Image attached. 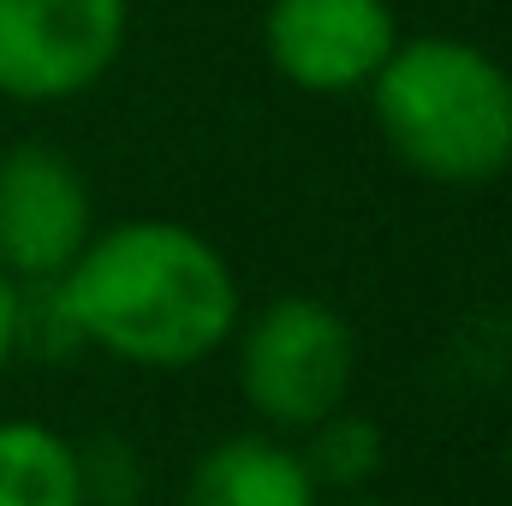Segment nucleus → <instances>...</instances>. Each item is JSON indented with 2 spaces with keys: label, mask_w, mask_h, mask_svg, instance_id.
Masks as SVG:
<instances>
[{
  "label": "nucleus",
  "mask_w": 512,
  "mask_h": 506,
  "mask_svg": "<svg viewBox=\"0 0 512 506\" xmlns=\"http://www.w3.org/2000/svg\"><path fill=\"white\" fill-rule=\"evenodd\" d=\"M78 489L84 506H137L143 495V459L126 435H90L78 447Z\"/></svg>",
  "instance_id": "9d476101"
},
{
  "label": "nucleus",
  "mask_w": 512,
  "mask_h": 506,
  "mask_svg": "<svg viewBox=\"0 0 512 506\" xmlns=\"http://www.w3.org/2000/svg\"><path fill=\"white\" fill-rule=\"evenodd\" d=\"M84 346L137 370H191L239 334V280L227 256L179 221H120L90 233L60 274Z\"/></svg>",
  "instance_id": "f257e3e1"
},
{
  "label": "nucleus",
  "mask_w": 512,
  "mask_h": 506,
  "mask_svg": "<svg viewBox=\"0 0 512 506\" xmlns=\"http://www.w3.org/2000/svg\"><path fill=\"white\" fill-rule=\"evenodd\" d=\"M131 30V0H0V96L72 102L96 90Z\"/></svg>",
  "instance_id": "20e7f679"
},
{
  "label": "nucleus",
  "mask_w": 512,
  "mask_h": 506,
  "mask_svg": "<svg viewBox=\"0 0 512 506\" xmlns=\"http://www.w3.org/2000/svg\"><path fill=\"white\" fill-rule=\"evenodd\" d=\"M18 358V280L0 268V370Z\"/></svg>",
  "instance_id": "9b49d317"
},
{
  "label": "nucleus",
  "mask_w": 512,
  "mask_h": 506,
  "mask_svg": "<svg viewBox=\"0 0 512 506\" xmlns=\"http://www.w3.org/2000/svg\"><path fill=\"white\" fill-rule=\"evenodd\" d=\"M179 506H322V489L298 447L274 435H227L197 459Z\"/></svg>",
  "instance_id": "0eeeda50"
},
{
  "label": "nucleus",
  "mask_w": 512,
  "mask_h": 506,
  "mask_svg": "<svg viewBox=\"0 0 512 506\" xmlns=\"http://www.w3.org/2000/svg\"><path fill=\"white\" fill-rule=\"evenodd\" d=\"M298 459H304V471L316 477V489L322 495H358V489H370L376 477H382L387 465V435L376 417H364V411H328L322 423H310L304 429V447H298Z\"/></svg>",
  "instance_id": "1a4fd4ad"
},
{
  "label": "nucleus",
  "mask_w": 512,
  "mask_h": 506,
  "mask_svg": "<svg viewBox=\"0 0 512 506\" xmlns=\"http://www.w3.org/2000/svg\"><path fill=\"white\" fill-rule=\"evenodd\" d=\"M393 42L399 18L387 0H274L262 18L268 66L304 96L370 90Z\"/></svg>",
  "instance_id": "39448f33"
},
{
  "label": "nucleus",
  "mask_w": 512,
  "mask_h": 506,
  "mask_svg": "<svg viewBox=\"0 0 512 506\" xmlns=\"http://www.w3.org/2000/svg\"><path fill=\"white\" fill-rule=\"evenodd\" d=\"M0 506H84L78 441L36 417H0Z\"/></svg>",
  "instance_id": "6e6552de"
},
{
  "label": "nucleus",
  "mask_w": 512,
  "mask_h": 506,
  "mask_svg": "<svg viewBox=\"0 0 512 506\" xmlns=\"http://www.w3.org/2000/svg\"><path fill=\"white\" fill-rule=\"evenodd\" d=\"M382 143L429 185H489L512 167V72L459 36H399L370 78Z\"/></svg>",
  "instance_id": "f03ea898"
},
{
  "label": "nucleus",
  "mask_w": 512,
  "mask_h": 506,
  "mask_svg": "<svg viewBox=\"0 0 512 506\" xmlns=\"http://www.w3.org/2000/svg\"><path fill=\"white\" fill-rule=\"evenodd\" d=\"M90 185L48 143L0 155V268L12 280H60L90 245Z\"/></svg>",
  "instance_id": "423d86ee"
},
{
  "label": "nucleus",
  "mask_w": 512,
  "mask_h": 506,
  "mask_svg": "<svg viewBox=\"0 0 512 506\" xmlns=\"http://www.w3.org/2000/svg\"><path fill=\"white\" fill-rule=\"evenodd\" d=\"M358 334L322 298H274L239 334V393L268 429L304 435L352 399Z\"/></svg>",
  "instance_id": "7ed1b4c3"
}]
</instances>
